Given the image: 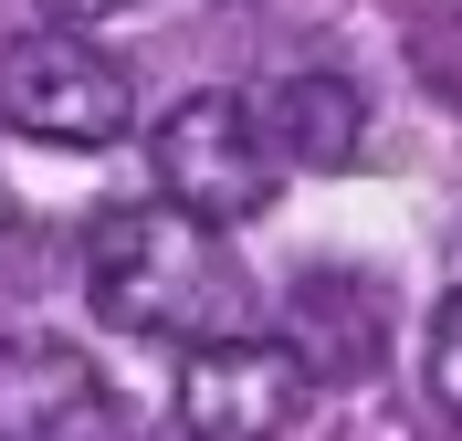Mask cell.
<instances>
[{
  "instance_id": "cell-10",
  "label": "cell",
  "mask_w": 462,
  "mask_h": 441,
  "mask_svg": "<svg viewBox=\"0 0 462 441\" xmlns=\"http://www.w3.org/2000/svg\"><path fill=\"white\" fill-rule=\"evenodd\" d=\"M95 11H116V0H53V22H95Z\"/></svg>"
},
{
  "instance_id": "cell-3",
  "label": "cell",
  "mask_w": 462,
  "mask_h": 441,
  "mask_svg": "<svg viewBox=\"0 0 462 441\" xmlns=\"http://www.w3.org/2000/svg\"><path fill=\"white\" fill-rule=\"evenodd\" d=\"M147 158H158L169 210H189V221H210V232H231V221L273 210V179H284L242 95H189V106H169V116H158V137H147Z\"/></svg>"
},
{
  "instance_id": "cell-5",
  "label": "cell",
  "mask_w": 462,
  "mask_h": 441,
  "mask_svg": "<svg viewBox=\"0 0 462 441\" xmlns=\"http://www.w3.org/2000/svg\"><path fill=\"white\" fill-rule=\"evenodd\" d=\"M116 420V389L63 336H0V441H95Z\"/></svg>"
},
{
  "instance_id": "cell-7",
  "label": "cell",
  "mask_w": 462,
  "mask_h": 441,
  "mask_svg": "<svg viewBox=\"0 0 462 441\" xmlns=\"http://www.w3.org/2000/svg\"><path fill=\"white\" fill-rule=\"evenodd\" d=\"M253 126L273 147V169H346L368 147V95L346 85V74H284L253 106Z\"/></svg>"
},
{
  "instance_id": "cell-6",
  "label": "cell",
  "mask_w": 462,
  "mask_h": 441,
  "mask_svg": "<svg viewBox=\"0 0 462 441\" xmlns=\"http://www.w3.org/2000/svg\"><path fill=\"white\" fill-rule=\"evenodd\" d=\"M284 347L305 357V379H368L389 347V294L368 273H305L284 294Z\"/></svg>"
},
{
  "instance_id": "cell-4",
  "label": "cell",
  "mask_w": 462,
  "mask_h": 441,
  "mask_svg": "<svg viewBox=\"0 0 462 441\" xmlns=\"http://www.w3.org/2000/svg\"><path fill=\"white\" fill-rule=\"evenodd\" d=\"M316 410V379L284 336H210L179 368V420L189 441H284Z\"/></svg>"
},
{
  "instance_id": "cell-9",
  "label": "cell",
  "mask_w": 462,
  "mask_h": 441,
  "mask_svg": "<svg viewBox=\"0 0 462 441\" xmlns=\"http://www.w3.org/2000/svg\"><path fill=\"white\" fill-rule=\"evenodd\" d=\"M431 400L462 420V284L441 294V316H431Z\"/></svg>"
},
{
  "instance_id": "cell-2",
  "label": "cell",
  "mask_w": 462,
  "mask_h": 441,
  "mask_svg": "<svg viewBox=\"0 0 462 441\" xmlns=\"http://www.w3.org/2000/svg\"><path fill=\"white\" fill-rule=\"evenodd\" d=\"M137 116L126 63L74 22H42L22 42H0V126L32 147H116Z\"/></svg>"
},
{
  "instance_id": "cell-1",
  "label": "cell",
  "mask_w": 462,
  "mask_h": 441,
  "mask_svg": "<svg viewBox=\"0 0 462 441\" xmlns=\"http://www.w3.org/2000/svg\"><path fill=\"white\" fill-rule=\"evenodd\" d=\"M85 294L116 336H179V347H210V336H242V263L210 221L169 200H126L85 232Z\"/></svg>"
},
{
  "instance_id": "cell-8",
  "label": "cell",
  "mask_w": 462,
  "mask_h": 441,
  "mask_svg": "<svg viewBox=\"0 0 462 441\" xmlns=\"http://www.w3.org/2000/svg\"><path fill=\"white\" fill-rule=\"evenodd\" d=\"M410 63H420V85H431L441 106H462V11H452V22H420Z\"/></svg>"
}]
</instances>
